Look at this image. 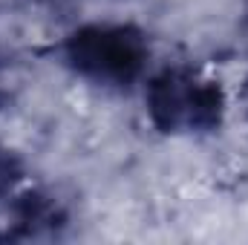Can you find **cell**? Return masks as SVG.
I'll return each mask as SVG.
<instances>
[{
  "instance_id": "1",
  "label": "cell",
  "mask_w": 248,
  "mask_h": 245,
  "mask_svg": "<svg viewBox=\"0 0 248 245\" xmlns=\"http://www.w3.org/2000/svg\"><path fill=\"white\" fill-rule=\"evenodd\" d=\"M147 35L130 23H87L63 41V63L98 87L136 84L147 69Z\"/></svg>"
},
{
  "instance_id": "2",
  "label": "cell",
  "mask_w": 248,
  "mask_h": 245,
  "mask_svg": "<svg viewBox=\"0 0 248 245\" xmlns=\"http://www.w3.org/2000/svg\"><path fill=\"white\" fill-rule=\"evenodd\" d=\"M147 116L156 130L170 136L214 133L225 116V92L193 69L168 66L147 84Z\"/></svg>"
},
{
  "instance_id": "3",
  "label": "cell",
  "mask_w": 248,
  "mask_h": 245,
  "mask_svg": "<svg viewBox=\"0 0 248 245\" xmlns=\"http://www.w3.org/2000/svg\"><path fill=\"white\" fill-rule=\"evenodd\" d=\"M61 225H66V211L52 196L32 190L23 193L12 208V225L6 228V240H38L52 237Z\"/></svg>"
},
{
  "instance_id": "4",
  "label": "cell",
  "mask_w": 248,
  "mask_h": 245,
  "mask_svg": "<svg viewBox=\"0 0 248 245\" xmlns=\"http://www.w3.org/2000/svg\"><path fill=\"white\" fill-rule=\"evenodd\" d=\"M20 173H23V168H20L17 156L9 150H0V199L12 193V187L20 182Z\"/></svg>"
}]
</instances>
